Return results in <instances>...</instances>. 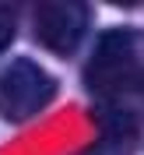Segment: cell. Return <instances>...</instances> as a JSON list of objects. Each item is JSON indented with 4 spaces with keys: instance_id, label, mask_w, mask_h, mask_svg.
<instances>
[{
    "instance_id": "obj_1",
    "label": "cell",
    "mask_w": 144,
    "mask_h": 155,
    "mask_svg": "<svg viewBox=\"0 0 144 155\" xmlns=\"http://www.w3.org/2000/svg\"><path fill=\"white\" fill-rule=\"evenodd\" d=\"M85 81L102 99L141 92L144 88V35L130 28L106 32L85 67Z\"/></svg>"
},
{
    "instance_id": "obj_2",
    "label": "cell",
    "mask_w": 144,
    "mask_h": 155,
    "mask_svg": "<svg viewBox=\"0 0 144 155\" xmlns=\"http://www.w3.org/2000/svg\"><path fill=\"white\" fill-rule=\"evenodd\" d=\"M53 95H56V78L42 71L35 60L21 57L0 71V116L14 124L42 113L53 102Z\"/></svg>"
},
{
    "instance_id": "obj_3",
    "label": "cell",
    "mask_w": 144,
    "mask_h": 155,
    "mask_svg": "<svg viewBox=\"0 0 144 155\" xmlns=\"http://www.w3.org/2000/svg\"><path fill=\"white\" fill-rule=\"evenodd\" d=\"M91 11L88 4H70V0H56V4H39L35 7V32L39 42L53 49L56 57H70L77 42L85 39Z\"/></svg>"
},
{
    "instance_id": "obj_4",
    "label": "cell",
    "mask_w": 144,
    "mask_h": 155,
    "mask_svg": "<svg viewBox=\"0 0 144 155\" xmlns=\"http://www.w3.org/2000/svg\"><path fill=\"white\" fill-rule=\"evenodd\" d=\"M98 127H102V141H106V148H113V152H126V148L137 145V120L134 113H126V109L120 106H106L95 113Z\"/></svg>"
},
{
    "instance_id": "obj_5",
    "label": "cell",
    "mask_w": 144,
    "mask_h": 155,
    "mask_svg": "<svg viewBox=\"0 0 144 155\" xmlns=\"http://www.w3.org/2000/svg\"><path fill=\"white\" fill-rule=\"evenodd\" d=\"M11 39H14V11L0 4V53L11 46Z\"/></svg>"
}]
</instances>
